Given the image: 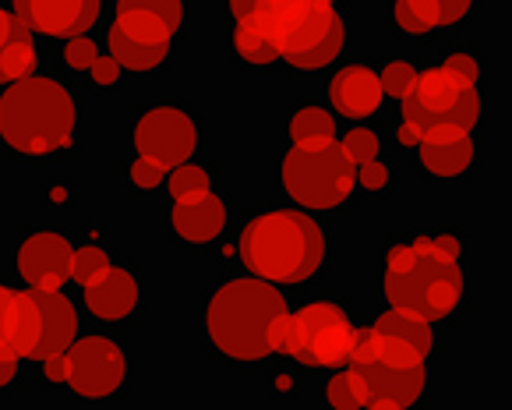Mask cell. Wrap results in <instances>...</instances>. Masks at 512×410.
I'll return each mask as SVG.
<instances>
[{"instance_id": "obj_1", "label": "cell", "mask_w": 512, "mask_h": 410, "mask_svg": "<svg viewBox=\"0 0 512 410\" xmlns=\"http://www.w3.org/2000/svg\"><path fill=\"white\" fill-rule=\"evenodd\" d=\"M378 294L385 304L410 308L435 322H452L467 308V269L463 237L449 227L403 234L382 248L378 259Z\"/></svg>"}, {"instance_id": "obj_2", "label": "cell", "mask_w": 512, "mask_h": 410, "mask_svg": "<svg viewBox=\"0 0 512 410\" xmlns=\"http://www.w3.org/2000/svg\"><path fill=\"white\" fill-rule=\"evenodd\" d=\"M290 301L258 276H226L202 301V340L219 361L258 368L283 354Z\"/></svg>"}, {"instance_id": "obj_3", "label": "cell", "mask_w": 512, "mask_h": 410, "mask_svg": "<svg viewBox=\"0 0 512 410\" xmlns=\"http://www.w3.org/2000/svg\"><path fill=\"white\" fill-rule=\"evenodd\" d=\"M237 259L272 287H308L329 266V234L308 209L269 205L241 227Z\"/></svg>"}, {"instance_id": "obj_4", "label": "cell", "mask_w": 512, "mask_h": 410, "mask_svg": "<svg viewBox=\"0 0 512 410\" xmlns=\"http://www.w3.org/2000/svg\"><path fill=\"white\" fill-rule=\"evenodd\" d=\"M82 138V107L64 78H18L0 96V145L18 160H46Z\"/></svg>"}, {"instance_id": "obj_5", "label": "cell", "mask_w": 512, "mask_h": 410, "mask_svg": "<svg viewBox=\"0 0 512 410\" xmlns=\"http://www.w3.org/2000/svg\"><path fill=\"white\" fill-rule=\"evenodd\" d=\"M403 121L421 135V142H445L474 131L484 117L481 85L452 75L442 64L417 71L414 89L400 99Z\"/></svg>"}, {"instance_id": "obj_6", "label": "cell", "mask_w": 512, "mask_h": 410, "mask_svg": "<svg viewBox=\"0 0 512 410\" xmlns=\"http://www.w3.org/2000/svg\"><path fill=\"white\" fill-rule=\"evenodd\" d=\"M279 184L297 209L339 213L357 191V167L339 149V142L290 145L279 156Z\"/></svg>"}, {"instance_id": "obj_7", "label": "cell", "mask_w": 512, "mask_h": 410, "mask_svg": "<svg viewBox=\"0 0 512 410\" xmlns=\"http://www.w3.org/2000/svg\"><path fill=\"white\" fill-rule=\"evenodd\" d=\"M354 336L357 326L350 319L347 304L332 301V297H318V301H308L297 312H290L283 354L301 368L332 372V368L347 365Z\"/></svg>"}, {"instance_id": "obj_8", "label": "cell", "mask_w": 512, "mask_h": 410, "mask_svg": "<svg viewBox=\"0 0 512 410\" xmlns=\"http://www.w3.org/2000/svg\"><path fill=\"white\" fill-rule=\"evenodd\" d=\"M198 145H202V121L195 110L174 99L149 103L131 121V152L159 163L163 170L195 160Z\"/></svg>"}, {"instance_id": "obj_9", "label": "cell", "mask_w": 512, "mask_h": 410, "mask_svg": "<svg viewBox=\"0 0 512 410\" xmlns=\"http://www.w3.org/2000/svg\"><path fill=\"white\" fill-rule=\"evenodd\" d=\"M131 382V354L117 336L89 333L75 336L68 347V382L75 400L106 403L128 389Z\"/></svg>"}, {"instance_id": "obj_10", "label": "cell", "mask_w": 512, "mask_h": 410, "mask_svg": "<svg viewBox=\"0 0 512 410\" xmlns=\"http://www.w3.org/2000/svg\"><path fill=\"white\" fill-rule=\"evenodd\" d=\"M279 61L294 71H325L347 46V22L332 0H308L276 36Z\"/></svg>"}, {"instance_id": "obj_11", "label": "cell", "mask_w": 512, "mask_h": 410, "mask_svg": "<svg viewBox=\"0 0 512 410\" xmlns=\"http://www.w3.org/2000/svg\"><path fill=\"white\" fill-rule=\"evenodd\" d=\"M75 241L57 227H36L22 234L11 251L15 276L29 290H64L71 283Z\"/></svg>"}, {"instance_id": "obj_12", "label": "cell", "mask_w": 512, "mask_h": 410, "mask_svg": "<svg viewBox=\"0 0 512 410\" xmlns=\"http://www.w3.org/2000/svg\"><path fill=\"white\" fill-rule=\"evenodd\" d=\"M82 304L92 319L110 322V326H128L145 308L142 273L131 266H121V262H110L96 280H89L82 287Z\"/></svg>"}, {"instance_id": "obj_13", "label": "cell", "mask_w": 512, "mask_h": 410, "mask_svg": "<svg viewBox=\"0 0 512 410\" xmlns=\"http://www.w3.org/2000/svg\"><path fill=\"white\" fill-rule=\"evenodd\" d=\"M103 0H15V18L46 39L85 36L99 22Z\"/></svg>"}, {"instance_id": "obj_14", "label": "cell", "mask_w": 512, "mask_h": 410, "mask_svg": "<svg viewBox=\"0 0 512 410\" xmlns=\"http://www.w3.org/2000/svg\"><path fill=\"white\" fill-rule=\"evenodd\" d=\"M230 227V202L216 188L198 198H181L166 213V230L181 248H205Z\"/></svg>"}, {"instance_id": "obj_15", "label": "cell", "mask_w": 512, "mask_h": 410, "mask_svg": "<svg viewBox=\"0 0 512 410\" xmlns=\"http://www.w3.org/2000/svg\"><path fill=\"white\" fill-rule=\"evenodd\" d=\"M417 174L431 184H463L481 167V142L474 131L445 142H421L414 149Z\"/></svg>"}, {"instance_id": "obj_16", "label": "cell", "mask_w": 512, "mask_h": 410, "mask_svg": "<svg viewBox=\"0 0 512 410\" xmlns=\"http://www.w3.org/2000/svg\"><path fill=\"white\" fill-rule=\"evenodd\" d=\"M382 78L371 64H347L329 78V107L347 121H368L382 110Z\"/></svg>"}, {"instance_id": "obj_17", "label": "cell", "mask_w": 512, "mask_h": 410, "mask_svg": "<svg viewBox=\"0 0 512 410\" xmlns=\"http://www.w3.org/2000/svg\"><path fill=\"white\" fill-rule=\"evenodd\" d=\"M477 11V0H396L392 25L410 39L435 36L445 29H460Z\"/></svg>"}, {"instance_id": "obj_18", "label": "cell", "mask_w": 512, "mask_h": 410, "mask_svg": "<svg viewBox=\"0 0 512 410\" xmlns=\"http://www.w3.org/2000/svg\"><path fill=\"white\" fill-rule=\"evenodd\" d=\"M368 379V407L375 410H403L428 396L431 372L428 365L417 368H361Z\"/></svg>"}, {"instance_id": "obj_19", "label": "cell", "mask_w": 512, "mask_h": 410, "mask_svg": "<svg viewBox=\"0 0 512 410\" xmlns=\"http://www.w3.org/2000/svg\"><path fill=\"white\" fill-rule=\"evenodd\" d=\"M39 301V343L32 350V361H43L50 354H61L78 336V308L64 290H36Z\"/></svg>"}, {"instance_id": "obj_20", "label": "cell", "mask_w": 512, "mask_h": 410, "mask_svg": "<svg viewBox=\"0 0 512 410\" xmlns=\"http://www.w3.org/2000/svg\"><path fill=\"white\" fill-rule=\"evenodd\" d=\"M106 46H110L113 61L121 64L124 71H131V75H152V71H159L174 57V43H145V39L121 32L117 25H110Z\"/></svg>"}, {"instance_id": "obj_21", "label": "cell", "mask_w": 512, "mask_h": 410, "mask_svg": "<svg viewBox=\"0 0 512 410\" xmlns=\"http://www.w3.org/2000/svg\"><path fill=\"white\" fill-rule=\"evenodd\" d=\"M336 114L322 103H297L287 114V138L290 145H322L336 142Z\"/></svg>"}, {"instance_id": "obj_22", "label": "cell", "mask_w": 512, "mask_h": 410, "mask_svg": "<svg viewBox=\"0 0 512 410\" xmlns=\"http://www.w3.org/2000/svg\"><path fill=\"white\" fill-rule=\"evenodd\" d=\"M375 329L385 336H396V340H407L410 347H417L421 354L431 357L435 350V329L424 315L410 312V308H396V304H385V312L375 319Z\"/></svg>"}, {"instance_id": "obj_23", "label": "cell", "mask_w": 512, "mask_h": 410, "mask_svg": "<svg viewBox=\"0 0 512 410\" xmlns=\"http://www.w3.org/2000/svg\"><path fill=\"white\" fill-rule=\"evenodd\" d=\"M230 54L244 64V68H269L279 61V43L255 22H234L230 29Z\"/></svg>"}, {"instance_id": "obj_24", "label": "cell", "mask_w": 512, "mask_h": 410, "mask_svg": "<svg viewBox=\"0 0 512 410\" xmlns=\"http://www.w3.org/2000/svg\"><path fill=\"white\" fill-rule=\"evenodd\" d=\"M325 403L339 410L368 407V379H364L361 368H354V365L332 368L329 382H325Z\"/></svg>"}, {"instance_id": "obj_25", "label": "cell", "mask_w": 512, "mask_h": 410, "mask_svg": "<svg viewBox=\"0 0 512 410\" xmlns=\"http://www.w3.org/2000/svg\"><path fill=\"white\" fill-rule=\"evenodd\" d=\"M39 343V301L36 290H18L15 304V326H11V354H18L22 361H32V350Z\"/></svg>"}, {"instance_id": "obj_26", "label": "cell", "mask_w": 512, "mask_h": 410, "mask_svg": "<svg viewBox=\"0 0 512 410\" xmlns=\"http://www.w3.org/2000/svg\"><path fill=\"white\" fill-rule=\"evenodd\" d=\"M39 64V50H36V39H32L29 29L15 32V36L4 43L0 50V85H11L18 78H29Z\"/></svg>"}, {"instance_id": "obj_27", "label": "cell", "mask_w": 512, "mask_h": 410, "mask_svg": "<svg viewBox=\"0 0 512 410\" xmlns=\"http://www.w3.org/2000/svg\"><path fill=\"white\" fill-rule=\"evenodd\" d=\"M166 191H170V198L174 202H181V198H198L205 195V191H212L216 184H212V170L205 167V163H177V167L166 170Z\"/></svg>"}, {"instance_id": "obj_28", "label": "cell", "mask_w": 512, "mask_h": 410, "mask_svg": "<svg viewBox=\"0 0 512 410\" xmlns=\"http://www.w3.org/2000/svg\"><path fill=\"white\" fill-rule=\"evenodd\" d=\"M117 29L128 32L135 39H145V43H177V32L156 15H145V11H117Z\"/></svg>"}, {"instance_id": "obj_29", "label": "cell", "mask_w": 512, "mask_h": 410, "mask_svg": "<svg viewBox=\"0 0 512 410\" xmlns=\"http://www.w3.org/2000/svg\"><path fill=\"white\" fill-rule=\"evenodd\" d=\"M110 251L99 248V244H75V255H71V283L75 287H85L89 280H96L106 266H110Z\"/></svg>"}, {"instance_id": "obj_30", "label": "cell", "mask_w": 512, "mask_h": 410, "mask_svg": "<svg viewBox=\"0 0 512 410\" xmlns=\"http://www.w3.org/2000/svg\"><path fill=\"white\" fill-rule=\"evenodd\" d=\"M117 11H145V15H156V18H163L177 36H181V29H184V18H188L184 0H117Z\"/></svg>"}, {"instance_id": "obj_31", "label": "cell", "mask_w": 512, "mask_h": 410, "mask_svg": "<svg viewBox=\"0 0 512 410\" xmlns=\"http://www.w3.org/2000/svg\"><path fill=\"white\" fill-rule=\"evenodd\" d=\"M417 64L403 61V57H396V61H385L382 71H378V78H382V92L392 99H403L410 89H414V78H417Z\"/></svg>"}, {"instance_id": "obj_32", "label": "cell", "mask_w": 512, "mask_h": 410, "mask_svg": "<svg viewBox=\"0 0 512 410\" xmlns=\"http://www.w3.org/2000/svg\"><path fill=\"white\" fill-rule=\"evenodd\" d=\"M339 149L347 152V160L354 163V167H361V163L375 160L378 156V135L371 128H364L361 121L354 124V128L343 135V142H339Z\"/></svg>"}, {"instance_id": "obj_33", "label": "cell", "mask_w": 512, "mask_h": 410, "mask_svg": "<svg viewBox=\"0 0 512 410\" xmlns=\"http://www.w3.org/2000/svg\"><path fill=\"white\" fill-rule=\"evenodd\" d=\"M163 177L166 170L159 163L145 160V156H131L128 163V188L138 191V195H149V191H159L163 188Z\"/></svg>"}, {"instance_id": "obj_34", "label": "cell", "mask_w": 512, "mask_h": 410, "mask_svg": "<svg viewBox=\"0 0 512 410\" xmlns=\"http://www.w3.org/2000/svg\"><path fill=\"white\" fill-rule=\"evenodd\" d=\"M438 64H442L445 71H452V75L467 78L470 85L484 82V61H481V54H474V50H452V54H445Z\"/></svg>"}, {"instance_id": "obj_35", "label": "cell", "mask_w": 512, "mask_h": 410, "mask_svg": "<svg viewBox=\"0 0 512 410\" xmlns=\"http://www.w3.org/2000/svg\"><path fill=\"white\" fill-rule=\"evenodd\" d=\"M357 188L368 191V195H385V191L392 188V167L378 160V156L361 163V167H357Z\"/></svg>"}, {"instance_id": "obj_36", "label": "cell", "mask_w": 512, "mask_h": 410, "mask_svg": "<svg viewBox=\"0 0 512 410\" xmlns=\"http://www.w3.org/2000/svg\"><path fill=\"white\" fill-rule=\"evenodd\" d=\"M99 54H103V50H99L89 36H71L68 46H64V64H68V71L82 75V71H89L92 64H96Z\"/></svg>"}, {"instance_id": "obj_37", "label": "cell", "mask_w": 512, "mask_h": 410, "mask_svg": "<svg viewBox=\"0 0 512 410\" xmlns=\"http://www.w3.org/2000/svg\"><path fill=\"white\" fill-rule=\"evenodd\" d=\"M18 290L0 280V350H11V326H15Z\"/></svg>"}, {"instance_id": "obj_38", "label": "cell", "mask_w": 512, "mask_h": 410, "mask_svg": "<svg viewBox=\"0 0 512 410\" xmlns=\"http://www.w3.org/2000/svg\"><path fill=\"white\" fill-rule=\"evenodd\" d=\"M85 75H89V82L96 85V89H117V85H121V78H124V68L113 61L110 54H99L96 64H92Z\"/></svg>"}, {"instance_id": "obj_39", "label": "cell", "mask_w": 512, "mask_h": 410, "mask_svg": "<svg viewBox=\"0 0 512 410\" xmlns=\"http://www.w3.org/2000/svg\"><path fill=\"white\" fill-rule=\"evenodd\" d=\"M75 184L71 181H46L43 184V205L53 209V213H61V209H71L75 205Z\"/></svg>"}, {"instance_id": "obj_40", "label": "cell", "mask_w": 512, "mask_h": 410, "mask_svg": "<svg viewBox=\"0 0 512 410\" xmlns=\"http://www.w3.org/2000/svg\"><path fill=\"white\" fill-rule=\"evenodd\" d=\"M39 375H43L46 386H64V382H68V350L43 357V361H39Z\"/></svg>"}, {"instance_id": "obj_41", "label": "cell", "mask_w": 512, "mask_h": 410, "mask_svg": "<svg viewBox=\"0 0 512 410\" xmlns=\"http://www.w3.org/2000/svg\"><path fill=\"white\" fill-rule=\"evenodd\" d=\"M18 382H22V357L0 350V393H11Z\"/></svg>"}, {"instance_id": "obj_42", "label": "cell", "mask_w": 512, "mask_h": 410, "mask_svg": "<svg viewBox=\"0 0 512 410\" xmlns=\"http://www.w3.org/2000/svg\"><path fill=\"white\" fill-rule=\"evenodd\" d=\"M22 29H25V25L18 22L8 8H0V50H4V43H8V39L15 36V32H22Z\"/></svg>"}, {"instance_id": "obj_43", "label": "cell", "mask_w": 512, "mask_h": 410, "mask_svg": "<svg viewBox=\"0 0 512 410\" xmlns=\"http://www.w3.org/2000/svg\"><path fill=\"white\" fill-rule=\"evenodd\" d=\"M396 142L403 145V149H417V145H421V135H417L414 128H410L407 121L400 124V131H396Z\"/></svg>"}, {"instance_id": "obj_44", "label": "cell", "mask_w": 512, "mask_h": 410, "mask_svg": "<svg viewBox=\"0 0 512 410\" xmlns=\"http://www.w3.org/2000/svg\"><path fill=\"white\" fill-rule=\"evenodd\" d=\"M332 4H339V0H332Z\"/></svg>"}, {"instance_id": "obj_45", "label": "cell", "mask_w": 512, "mask_h": 410, "mask_svg": "<svg viewBox=\"0 0 512 410\" xmlns=\"http://www.w3.org/2000/svg\"><path fill=\"white\" fill-rule=\"evenodd\" d=\"M255 4H258V0H255Z\"/></svg>"}]
</instances>
